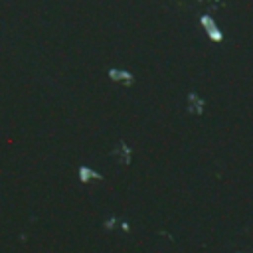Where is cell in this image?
Segmentation results:
<instances>
[{
    "instance_id": "obj_3",
    "label": "cell",
    "mask_w": 253,
    "mask_h": 253,
    "mask_svg": "<svg viewBox=\"0 0 253 253\" xmlns=\"http://www.w3.org/2000/svg\"><path fill=\"white\" fill-rule=\"evenodd\" d=\"M77 180L79 184H91V182H101L103 180V174L99 170H95L93 166L89 164H79L77 166Z\"/></svg>"
},
{
    "instance_id": "obj_5",
    "label": "cell",
    "mask_w": 253,
    "mask_h": 253,
    "mask_svg": "<svg viewBox=\"0 0 253 253\" xmlns=\"http://www.w3.org/2000/svg\"><path fill=\"white\" fill-rule=\"evenodd\" d=\"M119 229H121L123 233H130V231H132V225H130V221H126V219H121V221H119Z\"/></svg>"
},
{
    "instance_id": "obj_1",
    "label": "cell",
    "mask_w": 253,
    "mask_h": 253,
    "mask_svg": "<svg viewBox=\"0 0 253 253\" xmlns=\"http://www.w3.org/2000/svg\"><path fill=\"white\" fill-rule=\"evenodd\" d=\"M107 77H109L111 83H115V85H119V87H132L134 81H136L134 73H132L130 69H126V67H121V65L109 67V69H107Z\"/></svg>"
},
{
    "instance_id": "obj_2",
    "label": "cell",
    "mask_w": 253,
    "mask_h": 253,
    "mask_svg": "<svg viewBox=\"0 0 253 253\" xmlns=\"http://www.w3.org/2000/svg\"><path fill=\"white\" fill-rule=\"evenodd\" d=\"M111 154L117 160V164H121V166H130L132 158H134V150L126 140H117V144L113 146Z\"/></svg>"
},
{
    "instance_id": "obj_4",
    "label": "cell",
    "mask_w": 253,
    "mask_h": 253,
    "mask_svg": "<svg viewBox=\"0 0 253 253\" xmlns=\"http://www.w3.org/2000/svg\"><path fill=\"white\" fill-rule=\"evenodd\" d=\"M119 217L117 215H107L105 219H103V229H107V231H115V229H119Z\"/></svg>"
}]
</instances>
